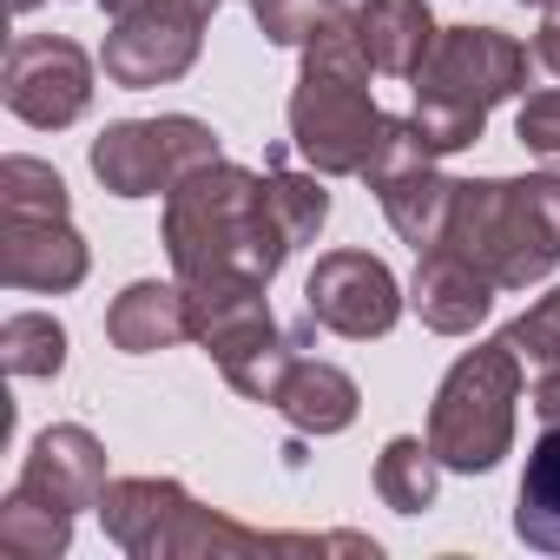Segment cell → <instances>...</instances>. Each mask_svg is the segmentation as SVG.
<instances>
[{
    "mask_svg": "<svg viewBox=\"0 0 560 560\" xmlns=\"http://www.w3.org/2000/svg\"><path fill=\"white\" fill-rule=\"evenodd\" d=\"M330 218L324 172H291L270 152L264 172L211 159L165 191V257L178 284L205 277H250L270 284L298 244H311Z\"/></svg>",
    "mask_w": 560,
    "mask_h": 560,
    "instance_id": "cell-1",
    "label": "cell"
},
{
    "mask_svg": "<svg viewBox=\"0 0 560 560\" xmlns=\"http://www.w3.org/2000/svg\"><path fill=\"white\" fill-rule=\"evenodd\" d=\"M106 534L132 560H257V553H376L370 534H257L198 508L172 475H126L100 494Z\"/></svg>",
    "mask_w": 560,
    "mask_h": 560,
    "instance_id": "cell-2",
    "label": "cell"
},
{
    "mask_svg": "<svg viewBox=\"0 0 560 560\" xmlns=\"http://www.w3.org/2000/svg\"><path fill=\"white\" fill-rule=\"evenodd\" d=\"M370 54L357 40V21L330 14L311 40H304V73L291 93V145L304 152L311 172L324 178H363L383 113L370 100Z\"/></svg>",
    "mask_w": 560,
    "mask_h": 560,
    "instance_id": "cell-3",
    "label": "cell"
},
{
    "mask_svg": "<svg viewBox=\"0 0 560 560\" xmlns=\"http://www.w3.org/2000/svg\"><path fill=\"white\" fill-rule=\"evenodd\" d=\"M448 250H462L494 291H527L560 264V178H468L455 185Z\"/></svg>",
    "mask_w": 560,
    "mask_h": 560,
    "instance_id": "cell-4",
    "label": "cell"
},
{
    "mask_svg": "<svg viewBox=\"0 0 560 560\" xmlns=\"http://www.w3.org/2000/svg\"><path fill=\"white\" fill-rule=\"evenodd\" d=\"M534 54L501 27H442L429 60L416 67V126L435 152H462L481 139L488 113L527 86Z\"/></svg>",
    "mask_w": 560,
    "mask_h": 560,
    "instance_id": "cell-5",
    "label": "cell"
},
{
    "mask_svg": "<svg viewBox=\"0 0 560 560\" xmlns=\"http://www.w3.org/2000/svg\"><path fill=\"white\" fill-rule=\"evenodd\" d=\"M86 237L67 218V185L54 165L14 152L0 165V284L8 291H80L86 284Z\"/></svg>",
    "mask_w": 560,
    "mask_h": 560,
    "instance_id": "cell-6",
    "label": "cell"
},
{
    "mask_svg": "<svg viewBox=\"0 0 560 560\" xmlns=\"http://www.w3.org/2000/svg\"><path fill=\"white\" fill-rule=\"evenodd\" d=\"M521 357L508 337L475 343L429 402V448L455 475H488L514 448V402H521Z\"/></svg>",
    "mask_w": 560,
    "mask_h": 560,
    "instance_id": "cell-7",
    "label": "cell"
},
{
    "mask_svg": "<svg viewBox=\"0 0 560 560\" xmlns=\"http://www.w3.org/2000/svg\"><path fill=\"white\" fill-rule=\"evenodd\" d=\"M218 159V132L191 113H165V119H119L93 139V178L113 198H159L178 178H191L198 165Z\"/></svg>",
    "mask_w": 560,
    "mask_h": 560,
    "instance_id": "cell-8",
    "label": "cell"
},
{
    "mask_svg": "<svg viewBox=\"0 0 560 560\" xmlns=\"http://www.w3.org/2000/svg\"><path fill=\"white\" fill-rule=\"evenodd\" d=\"M402 291L383 257L370 250H324L311 284H304V311L317 317V330L330 337H350V343H370V337H389L396 317H402Z\"/></svg>",
    "mask_w": 560,
    "mask_h": 560,
    "instance_id": "cell-9",
    "label": "cell"
},
{
    "mask_svg": "<svg viewBox=\"0 0 560 560\" xmlns=\"http://www.w3.org/2000/svg\"><path fill=\"white\" fill-rule=\"evenodd\" d=\"M0 93H8L14 119H27L40 132H60V126H73L93 106V60L73 40H60V34H21L8 47Z\"/></svg>",
    "mask_w": 560,
    "mask_h": 560,
    "instance_id": "cell-10",
    "label": "cell"
},
{
    "mask_svg": "<svg viewBox=\"0 0 560 560\" xmlns=\"http://www.w3.org/2000/svg\"><path fill=\"white\" fill-rule=\"evenodd\" d=\"M14 488H21L27 501L67 508V514L100 508V494H106V448H100V435L80 429V422L47 429V435L27 448V468H21Z\"/></svg>",
    "mask_w": 560,
    "mask_h": 560,
    "instance_id": "cell-11",
    "label": "cell"
},
{
    "mask_svg": "<svg viewBox=\"0 0 560 560\" xmlns=\"http://www.w3.org/2000/svg\"><path fill=\"white\" fill-rule=\"evenodd\" d=\"M409 311L435 330V337H468L488 311H494V284L448 244L422 250L416 277H409Z\"/></svg>",
    "mask_w": 560,
    "mask_h": 560,
    "instance_id": "cell-12",
    "label": "cell"
},
{
    "mask_svg": "<svg viewBox=\"0 0 560 560\" xmlns=\"http://www.w3.org/2000/svg\"><path fill=\"white\" fill-rule=\"evenodd\" d=\"M106 337L126 357H152V350L191 343V298H185V284H159V277L126 284L113 298V311H106Z\"/></svg>",
    "mask_w": 560,
    "mask_h": 560,
    "instance_id": "cell-13",
    "label": "cell"
},
{
    "mask_svg": "<svg viewBox=\"0 0 560 560\" xmlns=\"http://www.w3.org/2000/svg\"><path fill=\"white\" fill-rule=\"evenodd\" d=\"M435 14L429 0H363L357 8V40L370 54L376 73H396V80H416V67L429 60L435 47Z\"/></svg>",
    "mask_w": 560,
    "mask_h": 560,
    "instance_id": "cell-14",
    "label": "cell"
},
{
    "mask_svg": "<svg viewBox=\"0 0 560 560\" xmlns=\"http://www.w3.org/2000/svg\"><path fill=\"white\" fill-rule=\"evenodd\" d=\"M270 409H284V416H291V429H304V435H343V429L357 422V409H363V389H357V376H350V370L298 357Z\"/></svg>",
    "mask_w": 560,
    "mask_h": 560,
    "instance_id": "cell-15",
    "label": "cell"
},
{
    "mask_svg": "<svg viewBox=\"0 0 560 560\" xmlns=\"http://www.w3.org/2000/svg\"><path fill=\"white\" fill-rule=\"evenodd\" d=\"M376 198H383V218L396 224V237H402V244L435 250V244L448 237V218H455V178H442V172H435V159H429V165L396 172L389 185H376Z\"/></svg>",
    "mask_w": 560,
    "mask_h": 560,
    "instance_id": "cell-16",
    "label": "cell"
},
{
    "mask_svg": "<svg viewBox=\"0 0 560 560\" xmlns=\"http://www.w3.org/2000/svg\"><path fill=\"white\" fill-rule=\"evenodd\" d=\"M514 534L540 553H560V429H547L521 468V508H514Z\"/></svg>",
    "mask_w": 560,
    "mask_h": 560,
    "instance_id": "cell-17",
    "label": "cell"
},
{
    "mask_svg": "<svg viewBox=\"0 0 560 560\" xmlns=\"http://www.w3.org/2000/svg\"><path fill=\"white\" fill-rule=\"evenodd\" d=\"M435 488H442V455L422 435H396L376 455V494H383V508L422 514V508H435Z\"/></svg>",
    "mask_w": 560,
    "mask_h": 560,
    "instance_id": "cell-18",
    "label": "cell"
},
{
    "mask_svg": "<svg viewBox=\"0 0 560 560\" xmlns=\"http://www.w3.org/2000/svg\"><path fill=\"white\" fill-rule=\"evenodd\" d=\"M67 540H73V514L67 508L27 501L21 488L0 501V553L8 560H54V553H67Z\"/></svg>",
    "mask_w": 560,
    "mask_h": 560,
    "instance_id": "cell-19",
    "label": "cell"
},
{
    "mask_svg": "<svg viewBox=\"0 0 560 560\" xmlns=\"http://www.w3.org/2000/svg\"><path fill=\"white\" fill-rule=\"evenodd\" d=\"M0 357L14 376H60L67 370V330L40 311H14L0 324Z\"/></svg>",
    "mask_w": 560,
    "mask_h": 560,
    "instance_id": "cell-20",
    "label": "cell"
},
{
    "mask_svg": "<svg viewBox=\"0 0 560 560\" xmlns=\"http://www.w3.org/2000/svg\"><path fill=\"white\" fill-rule=\"evenodd\" d=\"M501 337L514 343V357H521L534 376H540V370H560V291H547L534 311H521Z\"/></svg>",
    "mask_w": 560,
    "mask_h": 560,
    "instance_id": "cell-21",
    "label": "cell"
},
{
    "mask_svg": "<svg viewBox=\"0 0 560 560\" xmlns=\"http://www.w3.org/2000/svg\"><path fill=\"white\" fill-rule=\"evenodd\" d=\"M250 14L270 47H304L330 21V0H250Z\"/></svg>",
    "mask_w": 560,
    "mask_h": 560,
    "instance_id": "cell-22",
    "label": "cell"
},
{
    "mask_svg": "<svg viewBox=\"0 0 560 560\" xmlns=\"http://www.w3.org/2000/svg\"><path fill=\"white\" fill-rule=\"evenodd\" d=\"M514 139H521V145H527L534 159L560 165V86H547V93H527V100H521Z\"/></svg>",
    "mask_w": 560,
    "mask_h": 560,
    "instance_id": "cell-23",
    "label": "cell"
},
{
    "mask_svg": "<svg viewBox=\"0 0 560 560\" xmlns=\"http://www.w3.org/2000/svg\"><path fill=\"white\" fill-rule=\"evenodd\" d=\"M534 73H547L553 86H560V0H547L540 8V34H534Z\"/></svg>",
    "mask_w": 560,
    "mask_h": 560,
    "instance_id": "cell-24",
    "label": "cell"
},
{
    "mask_svg": "<svg viewBox=\"0 0 560 560\" xmlns=\"http://www.w3.org/2000/svg\"><path fill=\"white\" fill-rule=\"evenodd\" d=\"M527 409H534L547 429H560V370H540V376H534V396H527Z\"/></svg>",
    "mask_w": 560,
    "mask_h": 560,
    "instance_id": "cell-25",
    "label": "cell"
},
{
    "mask_svg": "<svg viewBox=\"0 0 560 560\" xmlns=\"http://www.w3.org/2000/svg\"><path fill=\"white\" fill-rule=\"evenodd\" d=\"M100 8H106V14L119 21V14H139V8H145V0H100Z\"/></svg>",
    "mask_w": 560,
    "mask_h": 560,
    "instance_id": "cell-26",
    "label": "cell"
},
{
    "mask_svg": "<svg viewBox=\"0 0 560 560\" xmlns=\"http://www.w3.org/2000/svg\"><path fill=\"white\" fill-rule=\"evenodd\" d=\"M357 8L363 0H330V14H343V21H357Z\"/></svg>",
    "mask_w": 560,
    "mask_h": 560,
    "instance_id": "cell-27",
    "label": "cell"
},
{
    "mask_svg": "<svg viewBox=\"0 0 560 560\" xmlns=\"http://www.w3.org/2000/svg\"><path fill=\"white\" fill-rule=\"evenodd\" d=\"M8 8H14V14H34V8H40V0H8Z\"/></svg>",
    "mask_w": 560,
    "mask_h": 560,
    "instance_id": "cell-28",
    "label": "cell"
},
{
    "mask_svg": "<svg viewBox=\"0 0 560 560\" xmlns=\"http://www.w3.org/2000/svg\"><path fill=\"white\" fill-rule=\"evenodd\" d=\"M521 8H547V0H521Z\"/></svg>",
    "mask_w": 560,
    "mask_h": 560,
    "instance_id": "cell-29",
    "label": "cell"
}]
</instances>
